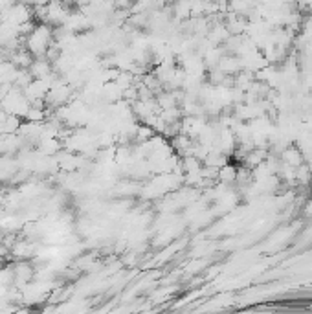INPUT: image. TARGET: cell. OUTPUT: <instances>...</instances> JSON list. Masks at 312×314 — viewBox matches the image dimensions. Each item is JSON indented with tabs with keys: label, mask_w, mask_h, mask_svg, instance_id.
<instances>
[{
	"label": "cell",
	"mask_w": 312,
	"mask_h": 314,
	"mask_svg": "<svg viewBox=\"0 0 312 314\" xmlns=\"http://www.w3.org/2000/svg\"><path fill=\"white\" fill-rule=\"evenodd\" d=\"M54 42V30L50 24L41 22L33 28V32L26 35V48L33 54V57H44L46 50Z\"/></svg>",
	"instance_id": "1"
},
{
	"label": "cell",
	"mask_w": 312,
	"mask_h": 314,
	"mask_svg": "<svg viewBox=\"0 0 312 314\" xmlns=\"http://www.w3.org/2000/svg\"><path fill=\"white\" fill-rule=\"evenodd\" d=\"M15 281L18 283V285H28V281L33 278V270L32 267L28 263H18L15 264Z\"/></svg>",
	"instance_id": "2"
},
{
	"label": "cell",
	"mask_w": 312,
	"mask_h": 314,
	"mask_svg": "<svg viewBox=\"0 0 312 314\" xmlns=\"http://www.w3.org/2000/svg\"><path fill=\"white\" fill-rule=\"evenodd\" d=\"M237 169L233 167V165H220L219 171H217V177L222 180V182H233L235 178H237Z\"/></svg>",
	"instance_id": "3"
},
{
	"label": "cell",
	"mask_w": 312,
	"mask_h": 314,
	"mask_svg": "<svg viewBox=\"0 0 312 314\" xmlns=\"http://www.w3.org/2000/svg\"><path fill=\"white\" fill-rule=\"evenodd\" d=\"M308 167H310V171H312V158L308 160Z\"/></svg>",
	"instance_id": "4"
}]
</instances>
